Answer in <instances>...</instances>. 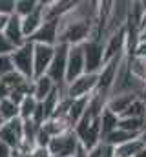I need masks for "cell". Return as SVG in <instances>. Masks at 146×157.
<instances>
[{
    "label": "cell",
    "mask_w": 146,
    "mask_h": 157,
    "mask_svg": "<svg viewBox=\"0 0 146 157\" xmlns=\"http://www.w3.org/2000/svg\"><path fill=\"white\" fill-rule=\"evenodd\" d=\"M99 13V2H77L64 18L59 20V44L80 46L91 39Z\"/></svg>",
    "instance_id": "obj_1"
},
{
    "label": "cell",
    "mask_w": 146,
    "mask_h": 157,
    "mask_svg": "<svg viewBox=\"0 0 146 157\" xmlns=\"http://www.w3.org/2000/svg\"><path fill=\"white\" fill-rule=\"evenodd\" d=\"M33 48H35V44L31 40H28L26 44L15 48L9 55L13 70L29 80H33Z\"/></svg>",
    "instance_id": "obj_2"
},
{
    "label": "cell",
    "mask_w": 146,
    "mask_h": 157,
    "mask_svg": "<svg viewBox=\"0 0 146 157\" xmlns=\"http://www.w3.org/2000/svg\"><path fill=\"white\" fill-rule=\"evenodd\" d=\"M79 148H80V143H79L75 132L68 130V132L51 139V143L48 146V152H49L51 157H75Z\"/></svg>",
    "instance_id": "obj_3"
},
{
    "label": "cell",
    "mask_w": 146,
    "mask_h": 157,
    "mask_svg": "<svg viewBox=\"0 0 146 157\" xmlns=\"http://www.w3.org/2000/svg\"><path fill=\"white\" fill-rule=\"evenodd\" d=\"M86 59V73H99L104 66V40L90 39L82 44Z\"/></svg>",
    "instance_id": "obj_4"
},
{
    "label": "cell",
    "mask_w": 146,
    "mask_h": 157,
    "mask_svg": "<svg viewBox=\"0 0 146 157\" xmlns=\"http://www.w3.org/2000/svg\"><path fill=\"white\" fill-rule=\"evenodd\" d=\"M97 86H99V75L97 73H84L77 80L66 84V95L70 99H86L97 91Z\"/></svg>",
    "instance_id": "obj_5"
},
{
    "label": "cell",
    "mask_w": 146,
    "mask_h": 157,
    "mask_svg": "<svg viewBox=\"0 0 146 157\" xmlns=\"http://www.w3.org/2000/svg\"><path fill=\"white\" fill-rule=\"evenodd\" d=\"M68 49H70V46H66V44H57V46H55V55H53L51 66H49V70H48V73H46L57 86H66Z\"/></svg>",
    "instance_id": "obj_6"
},
{
    "label": "cell",
    "mask_w": 146,
    "mask_h": 157,
    "mask_svg": "<svg viewBox=\"0 0 146 157\" xmlns=\"http://www.w3.org/2000/svg\"><path fill=\"white\" fill-rule=\"evenodd\" d=\"M86 73V59H84V48L70 46L68 49V64H66V84H70Z\"/></svg>",
    "instance_id": "obj_7"
},
{
    "label": "cell",
    "mask_w": 146,
    "mask_h": 157,
    "mask_svg": "<svg viewBox=\"0 0 146 157\" xmlns=\"http://www.w3.org/2000/svg\"><path fill=\"white\" fill-rule=\"evenodd\" d=\"M53 55H55V46L35 44V48H33V78L48 73Z\"/></svg>",
    "instance_id": "obj_8"
},
{
    "label": "cell",
    "mask_w": 146,
    "mask_h": 157,
    "mask_svg": "<svg viewBox=\"0 0 146 157\" xmlns=\"http://www.w3.org/2000/svg\"><path fill=\"white\" fill-rule=\"evenodd\" d=\"M22 139H24V121L20 117L6 122L0 128V141H4L9 148H13V150L18 148Z\"/></svg>",
    "instance_id": "obj_9"
},
{
    "label": "cell",
    "mask_w": 146,
    "mask_h": 157,
    "mask_svg": "<svg viewBox=\"0 0 146 157\" xmlns=\"http://www.w3.org/2000/svg\"><path fill=\"white\" fill-rule=\"evenodd\" d=\"M33 44L44 46H57L59 44V20H44L40 29L31 37Z\"/></svg>",
    "instance_id": "obj_10"
},
{
    "label": "cell",
    "mask_w": 146,
    "mask_h": 157,
    "mask_svg": "<svg viewBox=\"0 0 146 157\" xmlns=\"http://www.w3.org/2000/svg\"><path fill=\"white\" fill-rule=\"evenodd\" d=\"M137 99H139V95L133 93V91H117V93H110L108 101H106V108L121 117V115L128 110V106H130L133 101H137Z\"/></svg>",
    "instance_id": "obj_11"
},
{
    "label": "cell",
    "mask_w": 146,
    "mask_h": 157,
    "mask_svg": "<svg viewBox=\"0 0 146 157\" xmlns=\"http://www.w3.org/2000/svg\"><path fill=\"white\" fill-rule=\"evenodd\" d=\"M75 6H77V2H73V0H51V2H44V18L46 20H60L70 11H73Z\"/></svg>",
    "instance_id": "obj_12"
},
{
    "label": "cell",
    "mask_w": 146,
    "mask_h": 157,
    "mask_svg": "<svg viewBox=\"0 0 146 157\" xmlns=\"http://www.w3.org/2000/svg\"><path fill=\"white\" fill-rule=\"evenodd\" d=\"M4 35H6V39L11 42L13 48H18V46H22V44L28 42L24 31H22V18L17 17V15H9L6 29H4Z\"/></svg>",
    "instance_id": "obj_13"
},
{
    "label": "cell",
    "mask_w": 146,
    "mask_h": 157,
    "mask_svg": "<svg viewBox=\"0 0 146 157\" xmlns=\"http://www.w3.org/2000/svg\"><path fill=\"white\" fill-rule=\"evenodd\" d=\"M44 20H46L44 18V2L38 0V6H36L35 11L31 15H28V17L22 18V31H24L26 39L31 40V37L40 29V26L44 24Z\"/></svg>",
    "instance_id": "obj_14"
},
{
    "label": "cell",
    "mask_w": 146,
    "mask_h": 157,
    "mask_svg": "<svg viewBox=\"0 0 146 157\" xmlns=\"http://www.w3.org/2000/svg\"><path fill=\"white\" fill-rule=\"evenodd\" d=\"M57 84L48 77V75H42V77L33 78V90H31V95L35 97L38 102H44L53 91H55Z\"/></svg>",
    "instance_id": "obj_15"
},
{
    "label": "cell",
    "mask_w": 146,
    "mask_h": 157,
    "mask_svg": "<svg viewBox=\"0 0 146 157\" xmlns=\"http://www.w3.org/2000/svg\"><path fill=\"white\" fill-rule=\"evenodd\" d=\"M119 121H121V117H119L117 113H113L111 110H108V108L102 110V113H101V117H99L102 141H104V137H108L111 132H115V130L119 128Z\"/></svg>",
    "instance_id": "obj_16"
},
{
    "label": "cell",
    "mask_w": 146,
    "mask_h": 157,
    "mask_svg": "<svg viewBox=\"0 0 146 157\" xmlns=\"http://www.w3.org/2000/svg\"><path fill=\"white\" fill-rule=\"evenodd\" d=\"M88 101H90V97H86V99H71V106H70V112H68V121L71 124V130L79 124V121L86 115Z\"/></svg>",
    "instance_id": "obj_17"
},
{
    "label": "cell",
    "mask_w": 146,
    "mask_h": 157,
    "mask_svg": "<svg viewBox=\"0 0 146 157\" xmlns=\"http://www.w3.org/2000/svg\"><path fill=\"white\" fill-rule=\"evenodd\" d=\"M143 148H144V144H143V141L137 137V139H132V141H128V143H124V144L115 146V148H113V155L115 157H135Z\"/></svg>",
    "instance_id": "obj_18"
},
{
    "label": "cell",
    "mask_w": 146,
    "mask_h": 157,
    "mask_svg": "<svg viewBox=\"0 0 146 157\" xmlns=\"http://www.w3.org/2000/svg\"><path fill=\"white\" fill-rule=\"evenodd\" d=\"M128 68H130V73L137 80H141L143 84H146V59L143 57H128Z\"/></svg>",
    "instance_id": "obj_19"
},
{
    "label": "cell",
    "mask_w": 146,
    "mask_h": 157,
    "mask_svg": "<svg viewBox=\"0 0 146 157\" xmlns=\"http://www.w3.org/2000/svg\"><path fill=\"white\" fill-rule=\"evenodd\" d=\"M132 139H137V135H133V133H130V132H124V130H121V128H117L115 132H111L108 137H104V141L102 143H106L110 146H119V144H124V143H128V141H132Z\"/></svg>",
    "instance_id": "obj_20"
},
{
    "label": "cell",
    "mask_w": 146,
    "mask_h": 157,
    "mask_svg": "<svg viewBox=\"0 0 146 157\" xmlns=\"http://www.w3.org/2000/svg\"><path fill=\"white\" fill-rule=\"evenodd\" d=\"M36 106H38V101H36L33 95H28V97L18 104V115H20V119H22V121H29V119H33Z\"/></svg>",
    "instance_id": "obj_21"
},
{
    "label": "cell",
    "mask_w": 146,
    "mask_h": 157,
    "mask_svg": "<svg viewBox=\"0 0 146 157\" xmlns=\"http://www.w3.org/2000/svg\"><path fill=\"white\" fill-rule=\"evenodd\" d=\"M144 121L146 119H122L119 121V128L121 130H124V132H130V133H133V135H141L143 133V130H144Z\"/></svg>",
    "instance_id": "obj_22"
},
{
    "label": "cell",
    "mask_w": 146,
    "mask_h": 157,
    "mask_svg": "<svg viewBox=\"0 0 146 157\" xmlns=\"http://www.w3.org/2000/svg\"><path fill=\"white\" fill-rule=\"evenodd\" d=\"M0 117L4 119L6 122L13 121V119H18V104H15L11 99H4L0 101Z\"/></svg>",
    "instance_id": "obj_23"
},
{
    "label": "cell",
    "mask_w": 146,
    "mask_h": 157,
    "mask_svg": "<svg viewBox=\"0 0 146 157\" xmlns=\"http://www.w3.org/2000/svg\"><path fill=\"white\" fill-rule=\"evenodd\" d=\"M36 6H38V0H15V11H13V15L24 18V17H28V15H31L35 11Z\"/></svg>",
    "instance_id": "obj_24"
},
{
    "label": "cell",
    "mask_w": 146,
    "mask_h": 157,
    "mask_svg": "<svg viewBox=\"0 0 146 157\" xmlns=\"http://www.w3.org/2000/svg\"><path fill=\"white\" fill-rule=\"evenodd\" d=\"M121 117L122 119H146V106L143 104L141 99H137V101H133L128 106V110Z\"/></svg>",
    "instance_id": "obj_25"
},
{
    "label": "cell",
    "mask_w": 146,
    "mask_h": 157,
    "mask_svg": "<svg viewBox=\"0 0 146 157\" xmlns=\"http://www.w3.org/2000/svg\"><path fill=\"white\" fill-rule=\"evenodd\" d=\"M13 71V64H11V57L9 55H0V78L6 77L7 73Z\"/></svg>",
    "instance_id": "obj_26"
},
{
    "label": "cell",
    "mask_w": 146,
    "mask_h": 157,
    "mask_svg": "<svg viewBox=\"0 0 146 157\" xmlns=\"http://www.w3.org/2000/svg\"><path fill=\"white\" fill-rule=\"evenodd\" d=\"M15 11V0H0V15L9 17Z\"/></svg>",
    "instance_id": "obj_27"
},
{
    "label": "cell",
    "mask_w": 146,
    "mask_h": 157,
    "mask_svg": "<svg viewBox=\"0 0 146 157\" xmlns=\"http://www.w3.org/2000/svg\"><path fill=\"white\" fill-rule=\"evenodd\" d=\"M15 48L11 46V42L6 39V35L4 33H0V55H11V51H13Z\"/></svg>",
    "instance_id": "obj_28"
},
{
    "label": "cell",
    "mask_w": 146,
    "mask_h": 157,
    "mask_svg": "<svg viewBox=\"0 0 146 157\" xmlns=\"http://www.w3.org/2000/svg\"><path fill=\"white\" fill-rule=\"evenodd\" d=\"M9 95H11V88L0 78V101H4V99H9Z\"/></svg>",
    "instance_id": "obj_29"
},
{
    "label": "cell",
    "mask_w": 146,
    "mask_h": 157,
    "mask_svg": "<svg viewBox=\"0 0 146 157\" xmlns=\"http://www.w3.org/2000/svg\"><path fill=\"white\" fill-rule=\"evenodd\" d=\"M133 55L146 59V40H139V44H137V48H135V53H133Z\"/></svg>",
    "instance_id": "obj_30"
},
{
    "label": "cell",
    "mask_w": 146,
    "mask_h": 157,
    "mask_svg": "<svg viewBox=\"0 0 146 157\" xmlns=\"http://www.w3.org/2000/svg\"><path fill=\"white\" fill-rule=\"evenodd\" d=\"M11 152L13 148H9L4 141H0V157H11Z\"/></svg>",
    "instance_id": "obj_31"
},
{
    "label": "cell",
    "mask_w": 146,
    "mask_h": 157,
    "mask_svg": "<svg viewBox=\"0 0 146 157\" xmlns=\"http://www.w3.org/2000/svg\"><path fill=\"white\" fill-rule=\"evenodd\" d=\"M33 157H51L49 155V152H48V148H36Z\"/></svg>",
    "instance_id": "obj_32"
},
{
    "label": "cell",
    "mask_w": 146,
    "mask_h": 157,
    "mask_svg": "<svg viewBox=\"0 0 146 157\" xmlns=\"http://www.w3.org/2000/svg\"><path fill=\"white\" fill-rule=\"evenodd\" d=\"M11 157H31L29 154H26V152H22L20 148H15L13 152H11Z\"/></svg>",
    "instance_id": "obj_33"
},
{
    "label": "cell",
    "mask_w": 146,
    "mask_h": 157,
    "mask_svg": "<svg viewBox=\"0 0 146 157\" xmlns=\"http://www.w3.org/2000/svg\"><path fill=\"white\" fill-rule=\"evenodd\" d=\"M7 18H9V17H4V15H0V33H4V29H6Z\"/></svg>",
    "instance_id": "obj_34"
},
{
    "label": "cell",
    "mask_w": 146,
    "mask_h": 157,
    "mask_svg": "<svg viewBox=\"0 0 146 157\" xmlns=\"http://www.w3.org/2000/svg\"><path fill=\"white\" fill-rule=\"evenodd\" d=\"M139 99L143 101V104H144V106H146V86H144V88H143V91L139 93Z\"/></svg>",
    "instance_id": "obj_35"
},
{
    "label": "cell",
    "mask_w": 146,
    "mask_h": 157,
    "mask_svg": "<svg viewBox=\"0 0 146 157\" xmlns=\"http://www.w3.org/2000/svg\"><path fill=\"white\" fill-rule=\"evenodd\" d=\"M139 139L143 141V144H144V148H146V128H144V130H143V133L139 135Z\"/></svg>",
    "instance_id": "obj_36"
},
{
    "label": "cell",
    "mask_w": 146,
    "mask_h": 157,
    "mask_svg": "<svg viewBox=\"0 0 146 157\" xmlns=\"http://www.w3.org/2000/svg\"><path fill=\"white\" fill-rule=\"evenodd\" d=\"M139 40H146V28L144 29H141V33H139Z\"/></svg>",
    "instance_id": "obj_37"
},
{
    "label": "cell",
    "mask_w": 146,
    "mask_h": 157,
    "mask_svg": "<svg viewBox=\"0 0 146 157\" xmlns=\"http://www.w3.org/2000/svg\"><path fill=\"white\" fill-rule=\"evenodd\" d=\"M146 28V11H144V17H143V22H141V29H144ZM141 33V31H139Z\"/></svg>",
    "instance_id": "obj_38"
},
{
    "label": "cell",
    "mask_w": 146,
    "mask_h": 157,
    "mask_svg": "<svg viewBox=\"0 0 146 157\" xmlns=\"http://www.w3.org/2000/svg\"><path fill=\"white\" fill-rule=\"evenodd\" d=\"M135 157H146V148H143V150H141V152H139Z\"/></svg>",
    "instance_id": "obj_39"
},
{
    "label": "cell",
    "mask_w": 146,
    "mask_h": 157,
    "mask_svg": "<svg viewBox=\"0 0 146 157\" xmlns=\"http://www.w3.org/2000/svg\"><path fill=\"white\" fill-rule=\"evenodd\" d=\"M4 124H6V121H4V119L0 117V128H2V126H4Z\"/></svg>",
    "instance_id": "obj_40"
},
{
    "label": "cell",
    "mask_w": 146,
    "mask_h": 157,
    "mask_svg": "<svg viewBox=\"0 0 146 157\" xmlns=\"http://www.w3.org/2000/svg\"><path fill=\"white\" fill-rule=\"evenodd\" d=\"M144 124H146V121H144ZM144 128H146V126H144Z\"/></svg>",
    "instance_id": "obj_41"
}]
</instances>
